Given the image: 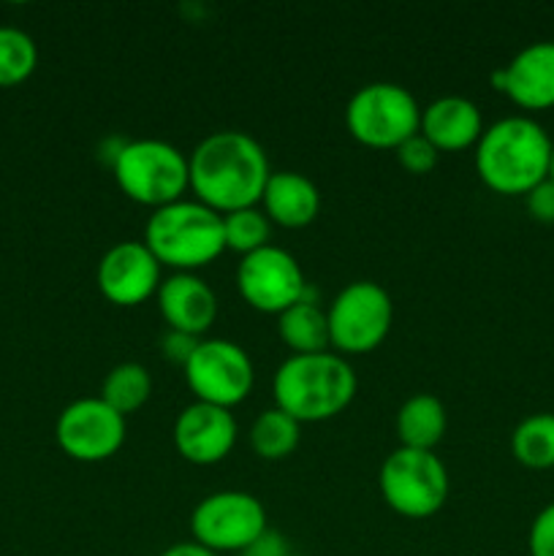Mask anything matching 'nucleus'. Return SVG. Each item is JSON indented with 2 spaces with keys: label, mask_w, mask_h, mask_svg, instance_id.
Returning a JSON list of instances; mask_svg holds the SVG:
<instances>
[{
  "label": "nucleus",
  "mask_w": 554,
  "mask_h": 556,
  "mask_svg": "<svg viewBox=\"0 0 554 556\" xmlns=\"http://www.w3.org/2000/svg\"><path fill=\"white\" fill-rule=\"evenodd\" d=\"M152 394V378L141 364L136 362H123L112 369V372L103 378L101 386V400L106 402L112 410H117L119 416H128L136 413L139 407L147 405Z\"/></svg>",
  "instance_id": "23"
},
{
  "label": "nucleus",
  "mask_w": 554,
  "mask_h": 556,
  "mask_svg": "<svg viewBox=\"0 0 554 556\" xmlns=\"http://www.w3.org/2000/svg\"><path fill=\"white\" fill-rule=\"evenodd\" d=\"M527 212L536 217L538 223H554V182L552 179H543L541 185L530 190L525 195Z\"/></svg>",
  "instance_id": "28"
},
{
  "label": "nucleus",
  "mask_w": 554,
  "mask_h": 556,
  "mask_svg": "<svg viewBox=\"0 0 554 556\" xmlns=\"http://www.w3.org/2000/svg\"><path fill=\"white\" fill-rule=\"evenodd\" d=\"M418 134L438 152H459L478 144L483 134L481 109L465 96H443L421 109Z\"/></svg>",
  "instance_id": "17"
},
{
  "label": "nucleus",
  "mask_w": 554,
  "mask_h": 556,
  "mask_svg": "<svg viewBox=\"0 0 554 556\" xmlns=\"http://www.w3.org/2000/svg\"><path fill=\"white\" fill-rule=\"evenodd\" d=\"M549 179L554 182V150H552V163H549Z\"/></svg>",
  "instance_id": "32"
},
{
  "label": "nucleus",
  "mask_w": 554,
  "mask_h": 556,
  "mask_svg": "<svg viewBox=\"0 0 554 556\" xmlns=\"http://www.w3.org/2000/svg\"><path fill=\"white\" fill-rule=\"evenodd\" d=\"M554 141L532 117H503L476 144L481 182L500 195H527L549 179Z\"/></svg>",
  "instance_id": "2"
},
{
  "label": "nucleus",
  "mask_w": 554,
  "mask_h": 556,
  "mask_svg": "<svg viewBox=\"0 0 554 556\" xmlns=\"http://www.w3.org/2000/svg\"><path fill=\"white\" fill-rule=\"evenodd\" d=\"M269 530L266 510L259 497L248 492H215L201 500L190 516L193 541L210 552L242 554L255 538Z\"/></svg>",
  "instance_id": "10"
},
{
  "label": "nucleus",
  "mask_w": 554,
  "mask_h": 556,
  "mask_svg": "<svg viewBox=\"0 0 554 556\" xmlns=\"http://www.w3.org/2000/svg\"><path fill=\"white\" fill-rule=\"evenodd\" d=\"M299 434H302V424L293 421L280 407H272L261 413L250 427V445L261 459L277 462L297 451Z\"/></svg>",
  "instance_id": "22"
},
{
  "label": "nucleus",
  "mask_w": 554,
  "mask_h": 556,
  "mask_svg": "<svg viewBox=\"0 0 554 556\" xmlns=\"http://www.w3.org/2000/svg\"><path fill=\"white\" fill-rule=\"evenodd\" d=\"M199 342H201V337H190V334H182V331L168 329V334L163 337V342H161L163 356H166L168 362L185 367V364H188V358L193 356V351Z\"/></svg>",
  "instance_id": "29"
},
{
  "label": "nucleus",
  "mask_w": 554,
  "mask_h": 556,
  "mask_svg": "<svg viewBox=\"0 0 554 556\" xmlns=\"http://www.w3.org/2000/svg\"><path fill=\"white\" fill-rule=\"evenodd\" d=\"M394 304L386 288L373 280H356L342 288L326 309L329 342L340 356L369 353L389 337Z\"/></svg>",
  "instance_id": "8"
},
{
  "label": "nucleus",
  "mask_w": 554,
  "mask_h": 556,
  "mask_svg": "<svg viewBox=\"0 0 554 556\" xmlns=\"http://www.w3.org/2000/svg\"><path fill=\"white\" fill-rule=\"evenodd\" d=\"M237 288L244 302L266 315H280L307 296V280L288 250L266 244L242 255L237 266Z\"/></svg>",
  "instance_id": "11"
},
{
  "label": "nucleus",
  "mask_w": 554,
  "mask_h": 556,
  "mask_svg": "<svg viewBox=\"0 0 554 556\" xmlns=\"http://www.w3.org/2000/svg\"><path fill=\"white\" fill-rule=\"evenodd\" d=\"M277 407L299 424L329 421L356 396V372L340 353H304L280 364L272 380Z\"/></svg>",
  "instance_id": "3"
},
{
  "label": "nucleus",
  "mask_w": 554,
  "mask_h": 556,
  "mask_svg": "<svg viewBox=\"0 0 554 556\" xmlns=\"http://www.w3.org/2000/svg\"><path fill=\"white\" fill-rule=\"evenodd\" d=\"M188 163L196 201L217 215L259 204L272 174L264 147L242 130L210 134L190 152Z\"/></svg>",
  "instance_id": "1"
},
{
  "label": "nucleus",
  "mask_w": 554,
  "mask_h": 556,
  "mask_svg": "<svg viewBox=\"0 0 554 556\" xmlns=\"http://www.w3.org/2000/svg\"><path fill=\"white\" fill-rule=\"evenodd\" d=\"M378 486L386 505L405 519H429L443 508L451 492L449 472L435 451H413L402 445L386 456Z\"/></svg>",
  "instance_id": "7"
},
{
  "label": "nucleus",
  "mask_w": 554,
  "mask_h": 556,
  "mask_svg": "<svg viewBox=\"0 0 554 556\" xmlns=\"http://www.w3.org/2000/svg\"><path fill=\"white\" fill-rule=\"evenodd\" d=\"M117 188L141 206L174 204L190 188V163L174 144L161 139H136L119 144L112 157Z\"/></svg>",
  "instance_id": "5"
},
{
  "label": "nucleus",
  "mask_w": 554,
  "mask_h": 556,
  "mask_svg": "<svg viewBox=\"0 0 554 556\" xmlns=\"http://www.w3.org/2000/svg\"><path fill=\"white\" fill-rule=\"evenodd\" d=\"M161 556H221L215 552H210V548H204L201 543H174V546H168L166 552Z\"/></svg>",
  "instance_id": "31"
},
{
  "label": "nucleus",
  "mask_w": 554,
  "mask_h": 556,
  "mask_svg": "<svg viewBox=\"0 0 554 556\" xmlns=\"http://www.w3.org/2000/svg\"><path fill=\"white\" fill-rule=\"evenodd\" d=\"M38 65V47L20 27H0V87H16L30 79Z\"/></svg>",
  "instance_id": "24"
},
{
  "label": "nucleus",
  "mask_w": 554,
  "mask_h": 556,
  "mask_svg": "<svg viewBox=\"0 0 554 556\" xmlns=\"http://www.w3.org/2000/svg\"><path fill=\"white\" fill-rule=\"evenodd\" d=\"M223 233H226V250L250 255L269 244V217L255 206L228 212L223 215Z\"/></svg>",
  "instance_id": "25"
},
{
  "label": "nucleus",
  "mask_w": 554,
  "mask_h": 556,
  "mask_svg": "<svg viewBox=\"0 0 554 556\" xmlns=\"http://www.w3.org/2000/svg\"><path fill=\"white\" fill-rule=\"evenodd\" d=\"M261 204L269 223L282 228H304L318 217L320 190L313 179L299 172H272Z\"/></svg>",
  "instance_id": "18"
},
{
  "label": "nucleus",
  "mask_w": 554,
  "mask_h": 556,
  "mask_svg": "<svg viewBox=\"0 0 554 556\" xmlns=\"http://www.w3.org/2000/svg\"><path fill=\"white\" fill-rule=\"evenodd\" d=\"M394 152H396V161H400V166L411 174H429L435 168V163H438V155H440V152L435 150V147L429 144L421 134L411 136V139H407L405 144L396 147Z\"/></svg>",
  "instance_id": "26"
},
{
  "label": "nucleus",
  "mask_w": 554,
  "mask_h": 556,
  "mask_svg": "<svg viewBox=\"0 0 554 556\" xmlns=\"http://www.w3.org/2000/svg\"><path fill=\"white\" fill-rule=\"evenodd\" d=\"M96 282L112 304L136 307L161 288V264L144 242H119L103 253Z\"/></svg>",
  "instance_id": "13"
},
{
  "label": "nucleus",
  "mask_w": 554,
  "mask_h": 556,
  "mask_svg": "<svg viewBox=\"0 0 554 556\" xmlns=\"http://www.w3.org/2000/svg\"><path fill=\"white\" fill-rule=\"evenodd\" d=\"M527 552L530 556H554V503H549L532 519L527 532Z\"/></svg>",
  "instance_id": "27"
},
{
  "label": "nucleus",
  "mask_w": 554,
  "mask_h": 556,
  "mask_svg": "<svg viewBox=\"0 0 554 556\" xmlns=\"http://www.w3.org/2000/svg\"><path fill=\"white\" fill-rule=\"evenodd\" d=\"M234 443H237V421L226 407L193 402L174 421V445L190 465H217L231 454Z\"/></svg>",
  "instance_id": "14"
},
{
  "label": "nucleus",
  "mask_w": 554,
  "mask_h": 556,
  "mask_svg": "<svg viewBox=\"0 0 554 556\" xmlns=\"http://www.w3.org/2000/svg\"><path fill=\"white\" fill-rule=\"evenodd\" d=\"M182 369L196 402L231 410L253 391V362L231 340H201Z\"/></svg>",
  "instance_id": "9"
},
{
  "label": "nucleus",
  "mask_w": 554,
  "mask_h": 556,
  "mask_svg": "<svg viewBox=\"0 0 554 556\" xmlns=\"http://www.w3.org/2000/svg\"><path fill=\"white\" fill-rule=\"evenodd\" d=\"M144 244L161 266L174 271L201 269L226 250L223 215L196 199H179L152 210L144 226Z\"/></svg>",
  "instance_id": "4"
},
{
  "label": "nucleus",
  "mask_w": 554,
  "mask_h": 556,
  "mask_svg": "<svg viewBox=\"0 0 554 556\" xmlns=\"http://www.w3.org/2000/svg\"><path fill=\"white\" fill-rule=\"evenodd\" d=\"M54 438L65 456L76 462H103L125 443V416L106 405L101 396L76 400L60 413Z\"/></svg>",
  "instance_id": "12"
},
{
  "label": "nucleus",
  "mask_w": 554,
  "mask_h": 556,
  "mask_svg": "<svg viewBox=\"0 0 554 556\" xmlns=\"http://www.w3.org/2000/svg\"><path fill=\"white\" fill-rule=\"evenodd\" d=\"M511 454L530 470L554 467V413L527 416L511 434Z\"/></svg>",
  "instance_id": "21"
},
{
  "label": "nucleus",
  "mask_w": 554,
  "mask_h": 556,
  "mask_svg": "<svg viewBox=\"0 0 554 556\" xmlns=\"http://www.w3.org/2000/svg\"><path fill=\"white\" fill-rule=\"evenodd\" d=\"M288 554L291 552H288L286 546V538H282L280 532H272V530H266L264 535L255 538V541L242 552V556H288Z\"/></svg>",
  "instance_id": "30"
},
{
  "label": "nucleus",
  "mask_w": 554,
  "mask_h": 556,
  "mask_svg": "<svg viewBox=\"0 0 554 556\" xmlns=\"http://www.w3.org/2000/svg\"><path fill=\"white\" fill-rule=\"evenodd\" d=\"M158 309L168 329L201 337L217 318V296L193 271H174L158 288Z\"/></svg>",
  "instance_id": "16"
},
{
  "label": "nucleus",
  "mask_w": 554,
  "mask_h": 556,
  "mask_svg": "<svg viewBox=\"0 0 554 556\" xmlns=\"http://www.w3.org/2000/svg\"><path fill=\"white\" fill-rule=\"evenodd\" d=\"M345 125L353 139L373 150H396L421 128V106L394 81L358 87L345 109Z\"/></svg>",
  "instance_id": "6"
},
{
  "label": "nucleus",
  "mask_w": 554,
  "mask_h": 556,
  "mask_svg": "<svg viewBox=\"0 0 554 556\" xmlns=\"http://www.w3.org/2000/svg\"><path fill=\"white\" fill-rule=\"evenodd\" d=\"M288 556H304V554H288Z\"/></svg>",
  "instance_id": "33"
},
{
  "label": "nucleus",
  "mask_w": 554,
  "mask_h": 556,
  "mask_svg": "<svg viewBox=\"0 0 554 556\" xmlns=\"http://www.w3.org/2000/svg\"><path fill=\"white\" fill-rule=\"evenodd\" d=\"M492 85L527 112L554 109V41L527 43L508 65L494 71Z\"/></svg>",
  "instance_id": "15"
},
{
  "label": "nucleus",
  "mask_w": 554,
  "mask_h": 556,
  "mask_svg": "<svg viewBox=\"0 0 554 556\" xmlns=\"http://www.w3.org/2000/svg\"><path fill=\"white\" fill-rule=\"evenodd\" d=\"M277 331H280V340L291 348L293 356L324 353L331 348L329 320H326V313L318 307V302H313L310 296L277 315Z\"/></svg>",
  "instance_id": "20"
},
{
  "label": "nucleus",
  "mask_w": 554,
  "mask_h": 556,
  "mask_svg": "<svg viewBox=\"0 0 554 556\" xmlns=\"http://www.w3.org/2000/svg\"><path fill=\"white\" fill-rule=\"evenodd\" d=\"M445 427H449L445 407L432 394L411 396L396 413V438L402 448L435 451V445L443 440Z\"/></svg>",
  "instance_id": "19"
}]
</instances>
